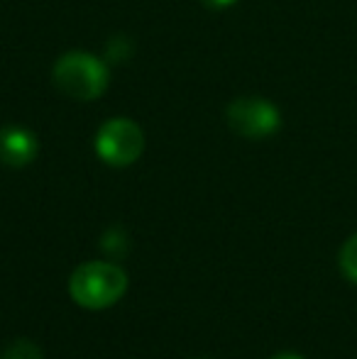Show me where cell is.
Masks as SVG:
<instances>
[{
  "label": "cell",
  "mask_w": 357,
  "mask_h": 359,
  "mask_svg": "<svg viewBox=\"0 0 357 359\" xmlns=\"http://www.w3.org/2000/svg\"><path fill=\"white\" fill-rule=\"evenodd\" d=\"M128 291V274L113 262H86L69 279V293L86 311H103Z\"/></svg>",
  "instance_id": "cell-1"
},
{
  "label": "cell",
  "mask_w": 357,
  "mask_h": 359,
  "mask_svg": "<svg viewBox=\"0 0 357 359\" xmlns=\"http://www.w3.org/2000/svg\"><path fill=\"white\" fill-rule=\"evenodd\" d=\"M52 79L62 93L74 100H95L105 93L110 72L98 57L88 52H69L54 64Z\"/></svg>",
  "instance_id": "cell-2"
},
{
  "label": "cell",
  "mask_w": 357,
  "mask_h": 359,
  "mask_svg": "<svg viewBox=\"0 0 357 359\" xmlns=\"http://www.w3.org/2000/svg\"><path fill=\"white\" fill-rule=\"evenodd\" d=\"M144 149V135L130 118H110L95 135V151L110 166H130Z\"/></svg>",
  "instance_id": "cell-3"
},
{
  "label": "cell",
  "mask_w": 357,
  "mask_h": 359,
  "mask_svg": "<svg viewBox=\"0 0 357 359\" xmlns=\"http://www.w3.org/2000/svg\"><path fill=\"white\" fill-rule=\"evenodd\" d=\"M228 125L248 140H264L281 128V113L271 100L260 95L235 98L225 110Z\"/></svg>",
  "instance_id": "cell-4"
},
{
  "label": "cell",
  "mask_w": 357,
  "mask_h": 359,
  "mask_svg": "<svg viewBox=\"0 0 357 359\" xmlns=\"http://www.w3.org/2000/svg\"><path fill=\"white\" fill-rule=\"evenodd\" d=\"M39 151V142L27 128H18V125H5L0 128V164L13 166H27L34 161Z\"/></svg>",
  "instance_id": "cell-5"
},
{
  "label": "cell",
  "mask_w": 357,
  "mask_h": 359,
  "mask_svg": "<svg viewBox=\"0 0 357 359\" xmlns=\"http://www.w3.org/2000/svg\"><path fill=\"white\" fill-rule=\"evenodd\" d=\"M338 264H340V271L345 274V279L357 284V232L353 237H348L345 245L340 247Z\"/></svg>",
  "instance_id": "cell-6"
},
{
  "label": "cell",
  "mask_w": 357,
  "mask_h": 359,
  "mask_svg": "<svg viewBox=\"0 0 357 359\" xmlns=\"http://www.w3.org/2000/svg\"><path fill=\"white\" fill-rule=\"evenodd\" d=\"M0 359H42V350L32 340H15L5 347Z\"/></svg>",
  "instance_id": "cell-7"
},
{
  "label": "cell",
  "mask_w": 357,
  "mask_h": 359,
  "mask_svg": "<svg viewBox=\"0 0 357 359\" xmlns=\"http://www.w3.org/2000/svg\"><path fill=\"white\" fill-rule=\"evenodd\" d=\"M201 3H203L206 8L223 10V8H230V5H235V3H238V0H201Z\"/></svg>",
  "instance_id": "cell-8"
},
{
  "label": "cell",
  "mask_w": 357,
  "mask_h": 359,
  "mask_svg": "<svg viewBox=\"0 0 357 359\" xmlns=\"http://www.w3.org/2000/svg\"><path fill=\"white\" fill-rule=\"evenodd\" d=\"M271 359H304V357L294 355V352H279V355H274Z\"/></svg>",
  "instance_id": "cell-9"
}]
</instances>
